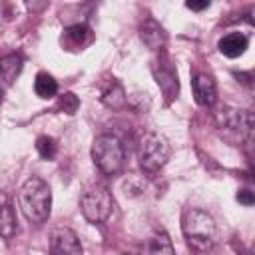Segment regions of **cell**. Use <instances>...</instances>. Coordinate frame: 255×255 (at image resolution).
Listing matches in <instances>:
<instances>
[{"label": "cell", "instance_id": "ffe728a7", "mask_svg": "<svg viewBox=\"0 0 255 255\" xmlns=\"http://www.w3.org/2000/svg\"><path fill=\"white\" fill-rule=\"evenodd\" d=\"M237 201L249 207V205L255 203V195H253V191H249V189H239V191H237Z\"/></svg>", "mask_w": 255, "mask_h": 255}, {"label": "cell", "instance_id": "3957f363", "mask_svg": "<svg viewBox=\"0 0 255 255\" xmlns=\"http://www.w3.org/2000/svg\"><path fill=\"white\" fill-rule=\"evenodd\" d=\"M92 159L104 175H116L124 167V145L116 135L102 133L92 143Z\"/></svg>", "mask_w": 255, "mask_h": 255}, {"label": "cell", "instance_id": "ac0fdd59", "mask_svg": "<svg viewBox=\"0 0 255 255\" xmlns=\"http://www.w3.org/2000/svg\"><path fill=\"white\" fill-rule=\"evenodd\" d=\"M36 149L42 159H54L58 153V145H56L54 137H50V135H40L36 139Z\"/></svg>", "mask_w": 255, "mask_h": 255}, {"label": "cell", "instance_id": "7c38bea8", "mask_svg": "<svg viewBox=\"0 0 255 255\" xmlns=\"http://www.w3.org/2000/svg\"><path fill=\"white\" fill-rule=\"evenodd\" d=\"M145 255H175L173 243L165 231H157L145 245Z\"/></svg>", "mask_w": 255, "mask_h": 255}, {"label": "cell", "instance_id": "7a4b0ae2", "mask_svg": "<svg viewBox=\"0 0 255 255\" xmlns=\"http://www.w3.org/2000/svg\"><path fill=\"white\" fill-rule=\"evenodd\" d=\"M18 205L24 217L32 223H44L52 209V189L42 177H30L24 181L18 193Z\"/></svg>", "mask_w": 255, "mask_h": 255}, {"label": "cell", "instance_id": "277c9868", "mask_svg": "<svg viewBox=\"0 0 255 255\" xmlns=\"http://www.w3.org/2000/svg\"><path fill=\"white\" fill-rule=\"evenodd\" d=\"M171 157V143L167 141L165 135L157 131H149L141 137L139 143V167L145 173H155L159 171L167 159Z\"/></svg>", "mask_w": 255, "mask_h": 255}, {"label": "cell", "instance_id": "ba28073f", "mask_svg": "<svg viewBox=\"0 0 255 255\" xmlns=\"http://www.w3.org/2000/svg\"><path fill=\"white\" fill-rule=\"evenodd\" d=\"M50 255H84V249L70 227H56L50 233Z\"/></svg>", "mask_w": 255, "mask_h": 255}, {"label": "cell", "instance_id": "6da1fadb", "mask_svg": "<svg viewBox=\"0 0 255 255\" xmlns=\"http://www.w3.org/2000/svg\"><path fill=\"white\" fill-rule=\"evenodd\" d=\"M181 231H183V237H185L187 245L193 251H199V253L209 251L217 241L215 219L207 211H203L199 207H191V209L183 211V215H181Z\"/></svg>", "mask_w": 255, "mask_h": 255}, {"label": "cell", "instance_id": "603a6c76", "mask_svg": "<svg viewBox=\"0 0 255 255\" xmlns=\"http://www.w3.org/2000/svg\"><path fill=\"white\" fill-rule=\"evenodd\" d=\"M0 102H2V90H0Z\"/></svg>", "mask_w": 255, "mask_h": 255}, {"label": "cell", "instance_id": "8992f818", "mask_svg": "<svg viewBox=\"0 0 255 255\" xmlns=\"http://www.w3.org/2000/svg\"><path fill=\"white\" fill-rule=\"evenodd\" d=\"M215 122L219 128L239 133V139L249 141L253 135V114L245 110H235L229 106H221L215 112Z\"/></svg>", "mask_w": 255, "mask_h": 255}, {"label": "cell", "instance_id": "9a60e30c", "mask_svg": "<svg viewBox=\"0 0 255 255\" xmlns=\"http://www.w3.org/2000/svg\"><path fill=\"white\" fill-rule=\"evenodd\" d=\"M34 92H36V96L42 98V100L54 98L56 92H58V82H56L50 74L40 72V74L36 76V80H34Z\"/></svg>", "mask_w": 255, "mask_h": 255}, {"label": "cell", "instance_id": "7402d4cb", "mask_svg": "<svg viewBox=\"0 0 255 255\" xmlns=\"http://www.w3.org/2000/svg\"><path fill=\"white\" fill-rule=\"evenodd\" d=\"M241 255H251V253L249 251H241Z\"/></svg>", "mask_w": 255, "mask_h": 255}, {"label": "cell", "instance_id": "e0dca14e", "mask_svg": "<svg viewBox=\"0 0 255 255\" xmlns=\"http://www.w3.org/2000/svg\"><path fill=\"white\" fill-rule=\"evenodd\" d=\"M102 102H104V106H108L110 110H122V108L128 104V98H126L124 88H122L118 82H114V84L104 92Z\"/></svg>", "mask_w": 255, "mask_h": 255}, {"label": "cell", "instance_id": "5b68a950", "mask_svg": "<svg viewBox=\"0 0 255 255\" xmlns=\"http://www.w3.org/2000/svg\"><path fill=\"white\" fill-rule=\"evenodd\" d=\"M80 207H82L84 217L90 223H104L112 215L114 199L106 187H92L82 195Z\"/></svg>", "mask_w": 255, "mask_h": 255}, {"label": "cell", "instance_id": "2e32d148", "mask_svg": "<svg viewBox=\"0 0 255 255\" xmlns=\"http://www.w3.org/2000/svg\"><path fill=\"white\" fill-rule=\"evenodd\" d=\"M92 40V30L86 24H74L66 30V42L72 48H84Z\"/></svg>", "mask_w": 255, "mask_h": 255}, {"label": "cell", "instance_id": "9c48e42d", "mask_svg": "<svg viewBox=\"0 0 255 255\" xmlns=\"http://www.w3.org/2000/svg\"><path fill=\"white\" fill-rule=\"evenodd\" d=\"M193 98L199 106L211 108L217 100V86L215 80L207 74H195L193 76Z\"/></svg>", "mask_w": 255, "mask_h": 255}, {"label": "cell", "instance_id": "30bf717a", "mask_svg": "<svg viewBox=\"0 0 255 255\" xmlns=\"http://www.w3.org/2000/svg\"><path fill=\"white\" fill-rule=\"evenodd\" d=\"M139 38H141V42H143L149 50H161V48L165 46V42H167V36H165V32H163V28H161L155 20H151V18H147V20L141 24V28H139Z\"/></svg>", "mask_w": 255, "mask_h": 255}, {"label": "cell", "instance_id": "4fadbf2b", "mask_svg": "<svg viewBox=\"0 0 255 255\" xmlns=\"http://www.w3.org/2000/svg\"><path fill=\"white\" fill-rule=\"evenodd\" d=\"M22 64H24V60H22L20 54L2 56V58H0V78H2L6 84H12V82L18 78V74H20V70H22Z\"/></svg>", "mask_w": 255, "mask_h": 255}, {"label": "cell", "instance_id": "d6986e66", "mask_svg": "<svg viewBox=\"0 0 255 255\" xmlns=\"http://www.w3.org/2000/svg\"><path fill=\"white\" fill-rule=\"evenodd\" d=\"M58 108L62 110V112H66V114H76L78 112V108H80V100L72 94V92H66V94H62L60 96V102H58Z\"/></svg>", "mask_w": 255, "mask_h": 255}, {"label": "cell", "instance_id": "8fae6325", "mask_svg": "<svg viewBox=\"0 0 255 255\" xmlns=\"http://www.w3.org/2000/svg\"><path fill=\"white\" fill-rule=\"evenodd\" d=\"M219 52L225 56V58H239L245 54L247 46H249V40L245 34L241 32H231V34H225L221 40H219Z\"/></svg>", "mask_w": 255, "mask_h": 255}, {"label": "cell", "instance_id": "52a82bcc", "mask_svg": "<svg viewBox=\"0 0 255 255\" xmlns=\"http://www.w3.org/2000/svg\"><path fill=\"white\" fill-rule=\"evenodd\" d=\"M153 76H155V82H157L159 90L163 92L167 104H169L173 98H177V92H179L177 72H175L173 64L169 62V58H167L165 54H161L159 60L153 62Z\"/></svg>", "mask_w": 255, "mask_h": 255}, {"label": "cell", "instance_id": "44dd1931", "mask_svg": "<svg viewBox=\"0 0 255 255\" xmlns=\"http://www.w3.org/2000/svg\"><path fill=\"white\" fill-rule=\"evenodd\" d=\"M185 6H187L189 10H195V12H199V10H205V8H209V0H201V2L189 0V2H185Z\"/></svg>", "mask_w": 255, "mask_h": 255}, {"label": "cell", "instance_id": "5bb4252c", "mask_svg": "<svg viewBox=\"0 0 255 255\" xmlns=\"http://www.w3.org/2000/svg\"><path fill=\"white\" fill-rule=\"evenodd\" d=\"M16 233V215L14 207L10 203L0 205V237L2 239H12Z\"/></svg>", "mask_w": 255, "mask_h": 255}]
</instances>
